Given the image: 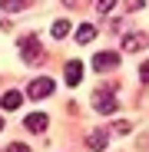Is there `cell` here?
<instances>
[{
  "mask_svg": "<svg viewBox=\"0 0 149 152\" xmlns=\"http://www.w3.org/2000/svg\"><path fill=\"white\" fill-rule=\"evenodd\" d=\"M126 10L133 13V10H142V0H126Z\"/></svg>",
  "mask_w": 149,
  "mask_h": 152,
  "instance_id": "cell-14",
  "label": "cell"
},
{
  "mask_svg": "<svg viewBox=\"0 0 149 152\" xmlns=\"http://www.w3.org/2000/svg\"><path fill=\"white\" fill-rule=\"evenodd\" d=\"M113 7H116V0H96V10L99 13H109Z\"/></svg>",
  "mask_w": 149,
  "mask_h": 152,
  "instance_id": "cell-13",
  "label": "cell"
},
{
  "mask_svg": "<svg viewBox=\"0 0 149 152\" xmlns=\"http://www.w3.org/2000/svg\"><path fill=\"white\" fill-rule=\"evenodd\" d=\"M50 33H53V40H63V37L70 33V23H66V20H57L53 27H50Z\"/></svg>",
  "mask_w": 149,
  "mask_h": 152,
  "instance_id": "cell-11",
  "label": "cell"
},
{
  "mask_svg": "<svg viewBox=\"0 0 149 152\" xmlns=\"http://www.w3.org/2000/svg\"><path fill=\"white\" fill-rule=\"evenodd\" d=\"M96 113H116V99L106 93V89H96V99H93Z\"/></svg>",
  "mask_w": 149,
  "mask_h": 152,
  "instance_id": "cell-4",
  "label": "cell"
},
{
  "mask_svg": "<svg viewBox=\"0 0 149 152\" xmlns=\"http://www.w3.org/2000/svg\"><path fill=\"white\" fill-rule=\"evenodd\" d=\"M27 7V0H0V10H7V13H17Z\"/></svg>",
  "mask_w": 149,
  "mask_h": 152,
  "instance_id": "cell-12",
  "label": "cell"
},
{
  "mask_svg": "<svg viewBox=\"0 0 149 152\" xmlns=\"http://www.w3.org/2000/svg\"><path fill=\"white\" fill-rule=\"evenodd\" d=\"M80 80H83V63H66V86H80Z\"/></svg>",
  "mask_w": 149,
  "mask_h": 152,
  "instance_id": "cell-6",
  "label": "cell"
},
{
  "mask_svg": "<svg viewBox=\"0 0 149 152\" xmlns=\"http://www.w3.org/2000/svg\"><path fill=\"white\" fill-rule=\"evenodd\" d=\"M66 7H83V0H63Z\"/></svg>",
  "mask_w": 149,
  "mask_h": 152,
  "instance_id": "cell-16",
  "label": "cell"
},
{
  "mask_svg": "<svg viewBox=\"0 0 149 152\" xmlns=\"http://www.w3.org/2000/svg\"><path fill=\"white\" fill-rule=\"evenodd\" d=\"M46 122H50V119H46L43 113H33V116H27V122H23V126H27L30 132H43V129H46Z\"/></svg>",
  "mask_w": 149,
  "mask_h": 152,
  "instance_id": "cell-8",
  "label": "cell"
},
{
  "mask_svg": "<svg viewBox=\"0 0 149 152\" xmlns=\"http://www.w3.org/2000/svg\"><path fill=\"white\" fill-rule=\"evenodd\" d=\"M46 96H53V80L50 76H40L27 86V99H46Z\"/></svg>",
  "mask_w": 149,
  "mask_h": 152,
  "instance_id": "cell-2",
  "label": "cell"
},
{
  "mask_svg": "<svg viewBox=\"0 0 149 152\" xmlns=\"http://www.w3.org/2000/svg\"><path fill=\"white\" fill-rule=\"evenodd\" d=\"M93 66H96L99 73L116 69V66H119V53H96V56H93Z\"/></svg>",
  "mask_w": 149,
  "mask_h": 152,
  "instance_id": "cell-3",
  "label": "cell"
},
{
  "mask_svg": "<svg viewBox=\"0 0 149 152\" xmlns=\"http://www.w3.org/2000/svg\"><path fill=\"white\" fill-rule=\"evenodd\" d=\"M73 37H76V43H90V40L96 37V27H90V23H83V27H76V33H73Z\"/></svg>",
  "mask_w": 149,
  "mask_h": 152,
  "instance_id": "cell-9",
  "label": "cell"
},
{
  "mask_svg": "<svg viewBox=\"0 0 149 152\" xmlns=\"http://www.w3.org/2000/svg\"><path fill=\"white\" fill-rule=\"evenodd\" d=\"M20 103H23V96L17 89H7L4 96H0V106H4V109H20Z\"/></svg>",
  "mask_w": 149,
  "mask_h": 152,
  "instance_id": "cell-7",
  "label": "cell"
},
{
  "mask_svg": "<svg viewBox=\"0 0 149 152\" xmlns=\"http://www.w3.org/2000/svg\"><path fill=\"white\" fill-rule=\"evenodd\" d=\"M0 129H4V119H0Z\"/></svg>",
  "mask_w": 149,
  "mask_h": 152,
  "instance_id": "cell-17",
  "label": "cell"
},
{
  "mask_svg": "<svg viewBox=\"0 0 149 152\" xmlns=\"http://www.w3.org/2000/svg\"><path fill=\"white\" fill-rule=\"evenodd\" d=\"M20 56L27 60V63H40V60H43V50H40V40H37L33 33L20 40Z\"/></svg>",
  "mask_w": 149,
  "mask_h": 152,
  "instance_id": "cell-1",
  "label": "cell"
},
{
  "mask_svg": "<svg viewBox=\"0 0 149 152\" xmlns=\"http://www.w3.org/2000/svg\"><path fill=\"white\" fill-rule=\"evenodd\" d=\"M149 43H146V33H129L126 40H123V50L126 53H139V50H146Z\"/></svg>",
  "mask_w": 149,
  "mask_h": 152,
  "instance_id": "cell-5",
  "label": "cell"
},
{
  "mask_svg": "<svg viewBox=\"0 0 149 152\" xmlns=\"http://www.w3.org/2000/svg\"><path fill=\"white\" fill-rule=\"evenodd\" d=\"M106 139H109V136H106V129H96L86 142H90V149H103V145H106Z\"/></svg>",
  "mask_w": 149,
  "mask_h": 152,
  "instance_id": "cell-10",
  "label": "cell"
},
{
  "mask_svg": "<svg viewBox=\"0 0 149 152\" xmlns=\"http://www.w3.org/2000/svg\"><path fill=\"white\" fill-rule=\"evenodd\" d=\"M139 80H142V83H149V63H142V66H139Z\"/></svg>",
  "mask_w": 149,
  "mask_h": 152,
  "instance_id": "cell-15",
  "label": "cell"
}]
</instances>
